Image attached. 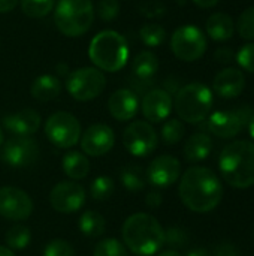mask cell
I'll list each match as a JSON object with an SVG mask.
<instances>
[{"mask_svg": "<svg viewBox=\"0 0 254 256\" xmlns=\"http://www.w3.org/2000/svg\"><path fill=\"white\" fill-rule=\"evenodd\" d=\"M39 146L30 136H12L3 142L0 160L10 168H27L37 160Z\"/></svg>", "mask_w": 254, "mask_h": 256, "instance_id": "7c38bea8", "label": "cell"}, {"mask_svg": "<svg viewBox=\"0 0 254 256\" xmlns=\"http://www.w3.org/2000/svg\"><path fill=\"white\" fill-rule=\"evenodd\" d=\"M114 188L115 186H114L112 178L102 176V177H97L93 180L91 188H90V194H91L93 200H96V201H106L112 196Z\"/></svg>", "mask_w": 254, "mask_h": 256, "instance_id": "1f68e13d", "label": "cell"}, {"mask_svg": "<svg viewBox=\"0 0 254 256\" xmlns=\"http://www.w3.org/2000/svg\"><path fill=\"white\" fill-rule=\"evenodd\" d=\"M0 256H15V255H13V252H12L9 248H3V246H0Z\"/></svg>", "mask_w": 254, "mask_h": 256, "instance_id": "bcb514c9", "label": "cell"}, {"mask_svg": "<svg viewBox=\"0 0 254 256\" xmlns=\"http://www.w3.org/2000/svg\"><path fill=\"white\" fill-rule=\"evenodd\" d=\"M88 56L99 70L114 74L126 66L129 60V45L120 33L103 30L93 38Z\"/></svg>", "mask_w": 254, "mask_h": 256, "instance_id": "277c9868", "label": "cell"}, {"mask_svg": "<svg viewBox=\"0 0 254 256\" xmlns=\"http://www.w3.org/2000/svg\"><path fill=\"white\" fill-rule=\"evenodd\" d=\"M183 204L193 213H210L220 204L223 188L217 176L204 166L189 168L178 188Z\"/></svg>", "mask_w": 254, "mask_h": 256, "instance_id": "6da1fadb", "label": "cell"}, {"mask_svg": "<svg viewBox=\"0 0 254 256\" xmlns=\"http://www.w3.org/2000/svg\"><path fill=\"white\" fill-rule=\"evenodd\" d=\"M106 78L97 68H81L69 74L66 88L78 102H88L103 93Z\"/></svg>", "mask_w": 254, "mask_h": 256, "instance_id": "52a82bcc", "label": "cell"}, {"mask_svg": "<svg viewBox=\"0 0 254 256\" xmlns=\"http://www.w3.org/2000/svg\"><path fill=\"white\" fill-rule=\"evenodd\" d=\"M120 182L129 192H139L145 188L147 176L141 166L129 165L120 174Z\"/></svg>", "mask_w": 254, "mask_h": 256, "instance_id": "4316f807", "label": "cell"}, {"mask_svg": "<svg viewBox=\"0 0 254 256\" xmlns=\"http://www.w3.org/2000/svg\"><path fill=\"white\" fill-rule=\"evenodd\" d=\"M213 100V93L207 86L201 82H192L178 90L174 106L183 122L198 124L210 116Z\"/></svg>", "mask_w": 254, "mask_h": 256, "instance_id": "8992f818", "label": "cell"}, {"mask_svg": "<svg viewBox=\"0 0 254 256\" xmlns=\"http://www.w3.org/2000/svg\"><path fill=\"white\" fill-rule=\"evenodd\" d=\"M253 112L254 110L249 105H243L232 111H217L208 118L207 128L213 135L229 140L237 136L249 124Z\"/></svg>", "mask_w": 254, "mask_h": 256, "instance_id": "30bf717a", "label": "cell"}, {"mask_svg": "<svg viewBox=\"0 0 254 256\" xmlns=\"http://www.w3.org/2000/svg\"><path fill=\"white\" fill-rule=\"evenodd\" d=\"M159 256H181L178 252H175V250H168V252H163V254H160Z\"/></svg>", "mask_w": 254, "mask_h": 256, "instance_id": "7dc6e473", "label": "cell"}, {"mask_svg": "<svg viewBox=\"0 0 254 256\" xmlns=\"http://www.w3.org/2000/svg\"><path fill=\"white\" fill-rule=\"evenodd\" d=\"M106 224L105 219L100 213L88 210L85 213H82V216L79 218V231L90 238H96L100 237L105 232Z\"/></svg>", "mask_w": 254, "mask_h": 256, "instance_id": "484cf974", "label": "cell"}, {"mask_svg": "<svg viewBox=\"0 0 254 256\" xmlns=\"http://www.w3.org/2000/svg\"><path fill=\"white\" fill-rule=\"evenodd\" d=\"M109 114L118 122H129L132 120L139 110L138 96L129 88H120L114 92L108 100Z\"/></svg>", "mask_w": 254, "mask_h": 256, "instance_id": "d6986e66", "label": "cell"}, {"mask_svg": "<svg viewBox=\"0 0 254 256\" xmlns=\"http://www.w3.org/2000/svg\"><path fill=\"white\" fill-rule=\"evenodd\" d=\"M220 0H193V3L201 9H211L214 6H217Z\"/></svg>", "mask_w": 254, "mask_h": 256, "instance_id": "7bdbcfd3", "label": "cell"}, {"mask_svg": "<svg viewBox=\"0 0 254 256\" xmlns=\"http://www.w3.org/2000/svg\"><path fill=\"white\" fill-rule=\"evenodd\" d=\"M246 87V78L244 74L240 69L228 68L220 70L214 81H213V90L225 99H234L238 98Z\"/></svg>", "mask_w": 254, "mask_h": 256, "instance_id": "ffe728a7", "label": "cell"}, {"mask_svg": "<svg viewBox=\"0 0 254 256\" xmlns=\"http://www.w3.org/2000/svg\"><path fill=\"white\" fill-rule=\"evenodd\" d=\"M3 142H4V136H3V132H1V129H0V147L3 146Z\"/></svg>", "mask_w": 254, "mask_h": 256, "instance_id": "c3c4849f", "label": "cell"}, {"mask_svg": "<svg viewBox=\"0 0 254 256\" xmlns=\"http://www.w3.org/2000/svg\"><path fill=\"white\" fill-rule=\"evenodd\" d=\"M219 170L223 180L235 189L254 186V144L235 141L226 146L219 158Z\"/></svg>", "mask_w": 254, "mask_h": 256, "instance_id": "3957f363", "label": "cell"}, {"mask_svg": "<svg viewBox=\"0 0 254 256\" xmlns=\"http://www.w3.org/2000/svg\"><path fill=\"white\" fill-rule=\"evenodd\" d=\"M184 124L180 120H169L162 126V140L166 146H175L178 144L184 136Z\"/></svg>", "mask_w": 254, "mask_h": 256, "instance_id": "4dcf8cb0", "label": "cell"}, {"mask_svg": "<svg viewBox=\"0 0 254 256\" xmlns=\"http://www.w3.org/2000/svg\"><path fill=\"white\" fill-rule=\"evenodd\" d=\"M247 128H249V134H250V136L254 140V112H253V116H252V118L249 120Z\"/></svg>", "mask_w": 254, "mask_h": 256, "instance_id": "f6af8a7d", "label": "cell"}, {"mask_svg": "<svg viewBox=\"0 0 254 256\" xmlns=\"http://www.w3.org/2000/svg\"><path fill=\"white\" fill-rule=\"evenodd\" d=\"M49 204L57 213H76L85 204V190L73 182H61L51 190Z\"/></svg>", "mask_w": 254, "mask_h": 256, "instance_id": "5bb4252c", "label": "cell"}, {"mask_svg": "<svg viewBox=\"0 0 254 256\" xmlns=\"http://www.w3.org/2000/svg\"><path fill=\"white\" fill-rule=\"evenodd\" d=\"M162 202H163V198H162V195L159 192H150L147 195V198H145V204L150 208H154V210L159 208L162 206Z\"/></svg>", "mask_w": 254, "mask_h": 256, "instance_id": "60d3db41", "label": "cell"}, {"mask_svg": "<svg viewBox=\"0 0 254 256\" xmlns=\"http://www.w3.org/2000/svg\"><path fill=\"white\" fill-rule=\"evenodd\" d=\"M214 256H240V252L235 246L232 244H220L216 252H214Z\"/></svg>", "mask_w": 254, "mask_h": 256, "instance_id": "ab89813d", "label": "cell"}, {"mask_svg": "<svg viewBox=\"0 0 254 256\" xmlns=\"http://www.w3.org/2000/svg\"><path fill=\"white\" fill-rule=\"evenodd\" d=\"M214 58L219 62V63H231L234 60V52L229 50V48H219L214 54Z\"/></svg>", "mask_w": 254, "mask_h": 256, "instance_id": "f35d334b", "label": "cell"}, {"mask_svg": "<svg viewBox=\"0 0 254 256\" xmlns=\"http://www.w3.org/2000/svg\"><path fill=\"white\" fill-rule=\"evenodd\" d=\"M31 242V232L27 226L15 225L6 232V244L10 250H22Z\"/></svg>", "mask_w": 254, "mask_h": 256, "instance_id": "83f0119b", "label": "cell"}, {"mask_svg": "<svg viewBox=\"0 0 254 256\" xmlns=\"http://www.w3.org/2000/svg\"><path fill=\"white\" fill-rule=\"evenodd\" d=\"M45 135L58 148H72L81 138V124L70 112H54L45 123Z\"/></svg>", "mask_w": 254, "mask_h": 256, "instance_id": "ba28073f", "label": "cell"}, {"mask_svg": "<svg viewBox=\"0 0 254 256\" xmlns=\"http://www.w3.org/2000/svg\"><path fill=\"white\" fill-rule=\"evenodd\" d=\"M43 256H75V250L64 240H52L46 244Z\"/></svg>", "mask_w": 254, "mask_h": 256, "instance_id": "8d00e7d4", "label": "cell"}, {"mask_svg": "<svg viewBox=\"0 0 254 256\" xmlns=\"http://www.w3.org/2000/svg\"><path fill=\"white\" fill-rule=\"evenodd\" d=\"M94 21V6L91 0H60L54 22L57 28L67 38L85 34Z\"/></svg>", "mask_w": 254, "mask_h": 256, "instance_id": "5b68a950", "label": "cell"}, {"mask_svg": "<svg viewBox=\"0 0 254 256\" xmlns=\"http://www.w3.org/2000/svg\"><path fill=\"white\" fill-rule=\"evenodd\" d=\"M159 70V58L154 52L151 51H142L139 52L132 66L133 76L142 82V84H150L154 78V75Z\"/></svg>", "mask_w": 254, "mask_h": 256, "instance_id": "7402d4cb", "label": "cell"}, {"mask_svg": "<svg viewBox=\"0 0 254 256\" xmlns=\"http://www.w3.org/2000/svg\"><path fill=\"white\" fill-rule=\"evenodd\" d=\"M213 150V141L207 134H195L192 135L184 146V158L190 164H198L205 160Z\"/></svg>", "mask_w": 254, "mask_h": 256, "instance_id": "603a6c76", "label": "cell"}, {"mask_svg": "<svg viewBox=\"0 0 254 256\" xmlns=\"http://www.w3.org/2000/svg\"><path fill=\"white\" fill-rule=\"evenodd\" d=\"M237 62L241 66V69L254 74V44H247L238 51Z\"/></svg>", "mask_w": 254, "mask_h": 256, "instance_id": "74e56055", "label": "cell"}, {"mask_svg": "<svg viewBox=\"0 0 254 256\" xmlns=\"http://www.w3.org/2000/svg\"><path fill=\"white\" fill-rule=\"evenodd\" d=\"M114 144H115L114 130L103 123L91 124L81 136V148L87 156L91 158H99L109 153Z\"/></svg>", "mask_w": 254, "mask_h": 256, "instance_id": "9a60e30c", "label": "cell"}, {"mask_svg": "<svg viewBox=\"0 0 254 256\" xmlns=\"http://www.w3.org/2000/svg\"><path fill=\"white\" fill-rule=\"evenodd\" d=\"M187 256H211V254L205 249H195V250L189 252Z\"/></svg>", "mask_w": 254, "mask_h": 256, "instance_id": "ee69618b", "label": "cell"}, {"mask_svg": "<svg viewBox=\"0 0 254 256\" xmlns=\"http://www.w3.org/2000/svg\"><path fill=\"white\" fill-rule=\"evenodd\" d=\"M139 38L147 46L157 48L165 42L166 32L160 24H145L139 30Z\"/></svg>", "mask_w": 254, "mask_h": 256, "instance_id": "f1b7e54d", "label": "cell"}, {"mask_svg": "<svg viewBox=\"0 0 254 256\" xmlns=\"http://www.w3.org/2000/svg\"><path fill=\"white\" fill-rule=\"evenodd\" d=\"M159 144L154 128L147 122H133L123 134V146L135 158L150 156Z\"/></svg>", "mask_w": 254, "mask_h": 256, "instance_id": "8fae6325", "label": "cell"}, {"mask_svg": "<svg viewBox=\"0 0 254 256\" xmlns=\"http://www.w3.org/2000/svg\"><path fill=\"white\" fill-rule=\"evenodd\" d=\"M64 174L72 180H82L90 172L88 159L79 152H69L61 162Z\"/></svg>", "mask_w": 254, "mask_h": 256, "instance_id": "d4e9b609", "label": "cell"}, {"mask_svg": "<svg viewBox=\"0 0 254 256\" xmlns=\"http://www.w3.org/2000/svg\"><path fill=\"white\" fill-rule=\"evenodd\" d=\"M61 82L54 75H40L31 86V96L39 102H49L58 98Z\"/></svg>", "mask_w": 254, "mask_h": 256, "instance_id": "cb8c5ba5", "label": "cell"}, {"mask_svg": "<svg viewBox=\"0 0 254 256\" xmlns=\"http://www.w3.org/2000/svg\"><path fill=\"white\" fill-rule=\"evenodd\" d=\"M93 256H129V254L124 244H121L118 240L106 238L96 246Z\"/></svg>", "mask_w": 254, "mask_h": 256, "instance_id": "836d02e7", "label": "cell"}, {"mask_svg": "<svg viewBox=\"0 0 254 256\" xmlns=\"http://www.w3.org/2000/svg\"><path fill=\"white\" fill-rule=\"evenodd\" d=\"M171 50L174 56L183 62H196L202 58L207 51V38L196 26H183L174 32Z\"/></svg>", "mask_w": 254, "mask_h": 256, "instance_id": "9c48e42d", "label": "cell"}, {"mask_svg": "<svg viewBox=\"0 0 254 256\" xmlns=\"http://www.w3.org/2000/svg\"><path fill=\"white\" fill-rule=\"evenodd\" d=\"M3 128L13 136H31L40 128V116L34 110L25 108L6 116L3 118Z\"/></svg>", "mask_w": 254, "mask_h": 256, "instance_id": "ac0fdd59", "label": "cell"}, {"mask_svg": "<svg viewBox=\"0 0 254 256\" xmlns=\"http://www.w3.org/2000/svg\"><path fill=\"white\" fill-rule=\"evenodd\" d=\"M172 98L169 92L162 88L150 90L142 99V114L150 123L165 122L172 111Z\"/></svg>", "mask_w": 254, "mask_h": 256, "instance_id": "e0dca14e", "label": "cell"}, {"mask_svg": "<svg viewBox=\"0 0 254 256\" xmlns=\"http://www.w3.org/2000/svg\"><path fill=\"white\" fill-rule=\"evenodd\" d=\"M121 236L126 248L138 256L156 255L165 246V230L145 213L129 216L123 224Z\"/></svg>", "mask_w": 254, "mask_h": 256, "instance_id": "7a4b0ae2", "label": "cell"}, {"mask_svg": "<svg viewBox=\"0 0 254 256\" xmlns=\"http://www.w3.org/2000/svg\"><path fill=\"white\" fill-rule=\"evenodd\" d=\"M189 243V234L186 230L172 226L165 231V244H168L172 249H183Z\"/></svg>", "mask_w": 254, "mask_h": 256, "instance_id": "e575fe53", "label": "cell"}, {"mask_svg": "<svg viewBox=\"0 0 254 256\" xmlns=\"http://www.w3.org/2000/svg\"><path fill=\"white\" fill-rule=\"evenodd\" d=\"M33 213L31 198L21 189L4 186L0 188V216L6 220L21 222Z\"/></svg>", "mask_w": 254, "mask_h": 256, "instance_id": "4fadbf2b", "label": "cell"}, {"mask_svg": "<svg viewBox=\"0 0 254 256\" xmlns=\"http://www.w3.org/2000/svg\"><path fill=\"white\" fill-rule=\"evenodd\" d=\"M120 14V3L118 0H100L97 3V15L103 21H112Z\"/></svg>", "mask_w": 254, "mask_h": 256, "instance_id": "d590c367", "label": "cell"}, {"mask_svg": "<svg viewBox=\"0 0 254 256\" xmlns=\"http://www.w3.org/2000/svg\"><path fill=\"white\" fill-rule=\"evenodd\" d=\"M235 24L234 20L223 12H216L207 20V34L216 42L229 40L234 36Z\"/></svg>", "mask_w": 254, "mask_h": 256, "instance_id": "44dd1931", "label": "cell"}, {"mask_svg": "<svg viewBox=\"0 0 254 256\" xmlns=\"http://www.w3.org/2000/svg\"><path fill=\"white\" fill-rule=\"evenodd\" d=\"M180 174H181V165L178 159L174 156L163 154L150 164L145 176L151 186L165 189L175 184L177 180L180 178Z\"/></svg>", "mask_w": 254, "mask_h": 256, "instance_id": "2e32d148", "label": "cell"}, {"mask_svg": "<svg viewBox=\"0 0 254 256\" xmlns=\"http://www.w3.org/2000/svg\"><path fill=\"white\" fill-rule=\"evenodd\" d=\"M19 0H0V14L12 12L18 6Z\"/></svg>", "mask_w": 254, "mask_h": 256, "instance_id": "b9f144b4", "label": "cell"}, {"mask_svg": "<svg viewBox=\"0 0 254 256\" xmlns=\"http://www.w3.org/2000/svg\"><path fill=\"white\" fill-rule=\"evenodd\" d=\"M237 32L243 39L254 40V6L246 9L238 21H237Z\"/></svg>", "mask_w": 254, "mask_h": 256, "instance_id": "d6a6232c", "label": "cell"}, {"mask_svg": "<svg viewBox=\"0 0 254 256\" xmlns=\"http://www.w3.org/2000/svg\"><path fill=\"white\" fill-rule=\"evenodd\" d=\"M19 3L24 15L30 18H43L54 8V0H19Z\"/></svg>", "mask_w": 254, "mask_h": 256, "instance_id": "f546056e", "label": "cell"}]
</instances>
